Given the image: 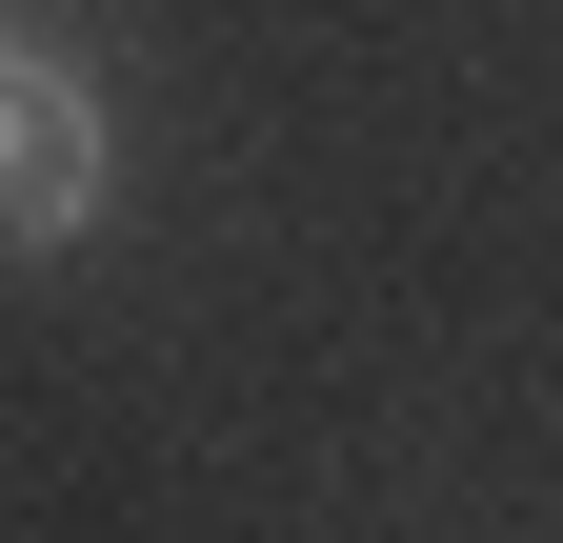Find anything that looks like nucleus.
I'll return each instance as SVG.
<instances>
[{"label": "nucleus", "instance_id": "1", "mask_svg": "<svg viewBox=\"0 0 563 543\" xmlns=\"http://www.w3.org/2000/svg\"><path fill=\"white\" fill-rule=\"evenodd\" d=\"M101 162H121L101 60H81V41H41V21H0V262L81 242V222H101Z\"/></svg>", "mask_w": 563, "mask_h": 543}]
</instances>
